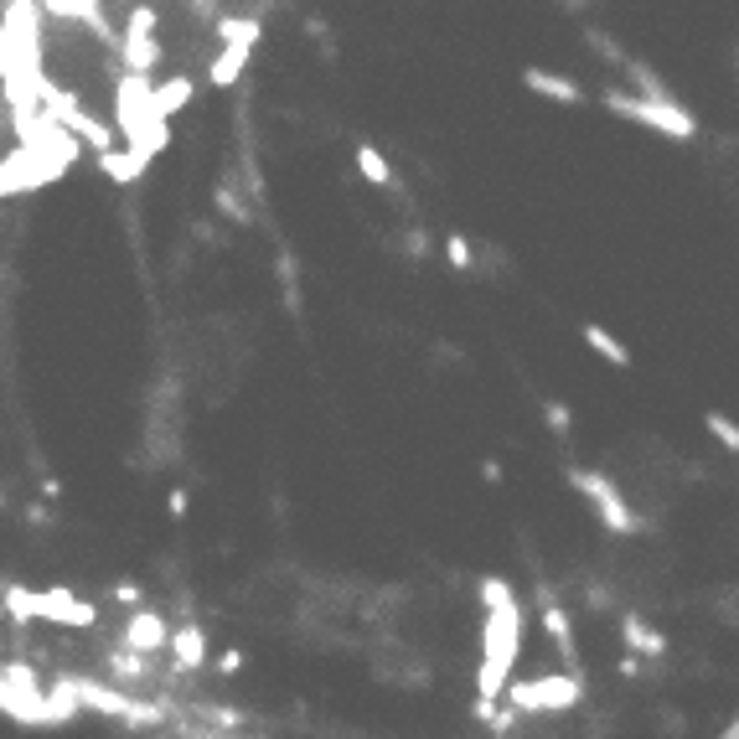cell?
<instances>
[{"label": "cell", "instance_id": "6da1fadb", "mask_svg": "<svg viewBox=\"0 0 739 739\" xmlns=\"http://www.w3.org/2000/svg\"><path fill=\"white\" fill-rule=\"evenodd\" d=\"M481 610H486V631H481V672H476V719H491V703L512 683V667L522 652V605L507 579H481Z\"/></svg>", "mask_w": 739, "mask_h": 739}, {"label": "cell", "instance_id": "7a4b0ae2", "mask_svg": "<svg viewBox=\"0 0 739 739\" xmlns=\"http://www.w3.org/2000/svg\"><path fill=\"white\" fill-rule=\"evenodd\" d=\"M600 104H605L610 114L631 119V125H646V130L677 140V145L698 140V119H693L683 104H677V99H641V94H631V88H600Z\"/></svg>", "mask_w": 739, "mask_h": 739}, {"label": "cell", "instance_id": "3957f363", "mask_svg": "<svg viewBox=\"0 0 739 739\" xmlns=\"http://www.w3.org/2000/svg\"><path fill=\"white\" fill-rule=\"evenodd\" d=\"M584 698V672H538L502 688V703L517 714H569Z\"/></svg>", "mask_w": 739, "mask_h": 739}, {"label": "cell", "instance_id": "277c9868", "mask_svg": "<svg viewBox=\"0 0 739 739\" xmlns=\"http://www.w3.org/2000/svg\"><path fill=\"white\" fill-rule=\"evenodd\" d=\"M564 476H569V486L579 491V497L595 507V517L605 522V528H610L615 538H631V533H641V517H636V507L626 502V491L615 486V476H605V471H590V466H569Z\"/></svg>", "mask_w": 739, "mask_h": 739}, {"label": "cell", "instance_id": "5b68a950", "mask_svg": "<svg viewBox=\"0 0 739 739\" xmlns=\"http://www.w3.org/2000/svg\"><path fill=\"white\" fill-rule=\"evenodd\" d=\"M6 605L21 626L26 621H52V626H94L99 621V610L73 600V590H6Z\"/></svg>", "mask_w": 739, "mask_h": 739}, {"label": "cell", "instance_id": "8992f818", "mask_svg": "<svg viewBox=\"0 0 739 739\" xmlns=\"http://www.w3.org/2000/svg\"><path fill=\"white\" fill-rule=\"evenodd\" d=\"M538 621L553 641V652H559L564 672H579V641H574V621H569V610L564 600L553 595V584H538Z\"/></svg>", "mask_w": 739, "mask_h": 739}, {"label": "cell", "instance_id": "52a82bcc", "mask_svg": "<svg viewBox=\"0 0 739 739\" xmlns=\"http://www.w3.org/2000/svg\"><path fill=\"white\" fill-rule=\"evenodd\" d=\"M171 636V621L161 610H135L130 621H125V636H119V646H130V652H145V657H156L161 646Z\"/></svg>", "mask_w": 739, "mask_h": 739}, {"label": "cell", "instance_id": "ba28073f", "mask_svg": "<svg viewBox=\"0 0 739 739\" xmlns=\"http://www.w3.org/2000/svg\"><path fill=\"white\" fill-rule=\"evenodd\" d=\"M522 88H528V94H538V99H548V104H584V99H590L574 78L548 73V68H522Z\"/></svg>", "mask_w": 739, "mask_h": 739}, {"label": "cell", "instance_id": "9c48e42d", "mask_svg": "<svg viewBox=\"0 0 739 739\" xmlns=\"http://www.w3.org/2000/svg\"><path fill=\"white\" fill-rule=\"evenodd\" d=\"M166 646H171V657H176L181 672H202V667H207V631H202V626L181 621V626L166 636Z\"/></svg>", "mask_w": 739, "mask_h": 739}, {"label": "cell", "instance_id": "30bf717a", "mask_svg": "<svg viewBox=\"0 0 739 739\" xmlns=\"http://www.w3.org/2000/svg\"><path fill=\"white\" fill-rule=\"evenodd\" d=\"M621 636H626V646H631V657H667V636L657 631V626H646L641 615H626L621 621Z\"/></svg>", "mask_w": 739, "mask_h": 739}, {"label": "cell", "instance_id": "8fae6325", "mask_svg": "<svg viewBox=\"0 0 739 739\" xmlns=\"http://www.w3.org/2000/svg\"><path fill=\"white\" fill-rule=\"evenodd\" d=\"M579 336H584V347H590L595 357H605L610 367H631V347H621V336H610L600 321H584Z\"/></svg>", "mask_w": 739, "mask_h": 739}, {"label": "cell", "instance_id": "7c38bea8", "mask_svg": "<svg viewBox=\"0 0 739 739\" xmlns=\"http://www.w3.org/2000/svg\"><path fill=\"white\" fill-rule=\"evenodd\" d=\"M626 78H631V94H641V99H677L672 94V83L652 68V63H641V57H626V68H621Z\"/></svg>", "mask_w": 739, "mask_h": 739}, {"label": "cell", "instance_id": "4fadbf2b", "mask_svg": "<svg viewBox=\"0 0 739 739\" xmlns=\"http://www.w3.org/2000/svg\"><path fill=\"white\" fill-rule=\"evenodd\" d=\"M104 667H109L114 683H125V688H130V683H135V688H140V683H150V657H145V652H130V646L109 652V657H104Z\"/></svg>", "mask_w": 739, "mask_h": 739}, {"label": "cell", "instance_id": "5bb4252c", "mask_svg": "<svg viewBox=\"0 0 739 739\" xmlns=\"http://www.w3.org/2000/svg\"><path fill=\"white\" fill-rule=\"evenodd\" d=\"M584 47H590L595 57H600V63H610V68H626V47L621 42H615L610 32H600V26H584Z\"/></svg>", "mask_w": 739, "mask_h": 739}, {"label": "cell", "instance_id": "9a60e30c", "mask_svg": "<svg viewBox=\"0 0 739 739\" xmlns=\"http://www.w3.org/2000/svg\"><path fill=\"white\" fill-rule=\"evenodd\" d=\"M703 424H708V435H714V440H719V445H724L729 455H739V424H734L729 414L708 409V414H703Z\"/></svg>", "mask_w": 739, "mask_h": 739}, {"label": "cell", "instance_id": "2e32d148", "mask_svg": "<svg viewBox=\"0 0 739 739\" xmlns=\"http://www.w3.org/2000/svg\"><path fill=\"white\" fill-rule=\"evenodd\" d=\"M543 424L553 429V435H569V429H574L569 404H559V398H543Z\"/></svg>", "mask_w": 739, "mask_h": 739}, {"label": "cell", "instance_id": "e0dca14e", "mask_svg": "<svg viewBox=\"0 0 739 739\" xmlns=\"http://www.w3.org/2000/svg\"><path fill=\"white\" fill-rule=\"evenodd\" d=\"M445 254H450V264H455V269H476V249H471V243L460 238V233H450Z\"/></svg>", "mask_w": 739, "mask_h": 739}, {"label": "cell", "instance_id": "ac0fdd59", "mask_svg": "<svg viewBox=\"0 0 739 739\" xmlns=\"http://www.w3.org/2000/svg\"><path fill=\"white\" fill-rule=\"evenodd\" d=\"M357 161H362V171H367V181H388V161L378 156V150H373V145H362V156H357Z\"/></svg>", "mask_w": 739, "mask_h": 739}, {"label": "cell", "instance_id": "d6986e66", "mask_svg": "<svg viewBox=\"0 0 739 739\" xmlns=\"http://www.w3.org/2000/svg\"><path fill=\"white\" fill-rule=\"evenodd\" d=\"M140 595H145V590H140V584H130V579L114 590V600H125V605H140Z\"/></svg>", "mask_w": 739, "mask_h": 739}, {"label": "cell", "instance_id": "ffe728a7", "mask_svg": "<svg viewBox=\"0 0 739 739\" xmlns=\"http://www.w3.org/2000/svg\"><path fill=\"white\" fill-rule=\"evenodd\" d=\"M564 11H590V0H559Z\"/></svg>", "mask_w": 739, "mask_h": 739}]
</instances>
